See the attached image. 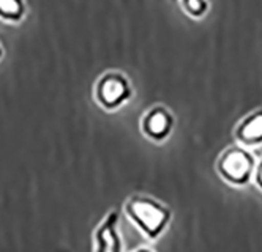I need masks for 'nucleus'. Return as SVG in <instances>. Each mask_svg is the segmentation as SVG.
I'll list each match as a JSON object with an SVG mask.
<instances>
[{"instance_id":"obj_6","label":"nucleus","mask_w":262,"mask_h":252,"mask_svg":"<svg viewBox=\"0 0 262 252\" xmlns=\"http://www.w3.org/2000/svg\"><path fill=\"white\" fill-rule=\"evenodd\" d=\"M234 138L243 147L262 145V109H256L245 115L234 129Z\"/></svg>"},{"instance_id":"obj_9","label":"nucleus","mask_w":262,"mask_h":252,"mask_svg":"<svg viewBox=\"0 0 262 252\" xmlns=\"http://www.w3.org/2000/svg\"><path fill=\"white\" fill-rule=\"evenodd\" d=\"M253 178H254L256 186L262 191V159H260V163L256 164V169H254V173H253Z\"/></svg>"},{"instance_id":"obj_7","label":"nucleus","mask_w":262,"mask_h":252,"mask_svg":"<svg viewBox=\"0 0 262 252\" xmlns=\"http://www.w3.org/2000/svg\"><path fill=\"white\" fill-rule=\"evenodd\" d=\"M180 5L186 14L194 19L204 17L210 8L209 0H180Z\"/></svg>"},{"instance_id":"obj_2","label":"nucleus","mask_w":262,"mask_h":252,"mask_svg":"<svg viewBox=\"0 0 262 252\" xmlns=\"http://www.w3.org/2000/svg\"><path fill=\"white\" fill-rule=\"evenodd\" d=\"M256 169L254 156L243 145H232L223 150L216 161L218 175L231 186H245L253 178Z\"/></svg>"},{"instance_id":"obj_8","label":"nucleus","mask_w":262,"mask_h":252,"mask_svg":"<svg viewBox=\"0 0 262 252\" xmlns=\"http://www.w3.org/2000/svg\"><path fill=\"white\" fill-rule=\"evenodd\" d=\"M24 13L23 0H0V16L5 19H17Z\"/></svg>"},{"instance_id":"obj_1","label":"nucleus","mask_w":262,"mask_h":252,"mask_svg":"<svg viewBox=\"0 0 262 252\" xmlns=\"http://www.w3.org/2000/svg\"><path fill=\"white\" fill-rule=\"evenodd\" d=\"M123 211L126 218L148 240H157L161 237L172 221V210L169 207L144 194H135L128 197L123 205Z\"/></svg>"},{"instance_id":"obj_5","label":"nucleus","mask_w":262,"mask_h":252,"mask_svg":"<svg viewBox=\"0 0 262 252\" xmlns=\"http://www.w3.org/2000/svg\"><path fill=\"white\" fill-rule=\"evenodd\" d=\"M119 213L112 210L107 213L101 224L95 228L93 234V247L97 250H109V252H119L122 249V240L119 235Z\"/></svg>"},{"instance_id":"obj_4","label":"nucleus","mask_w":262,"mask_h":252,"mask_svg":"<svg viewBox=\"0 0 262 252\" xmlns=\"http://www.w3.org/2000/svg\"><path fill=\"white\" fill-rule=\"evenodd\" d=\"M174 115L164 106H154L141 119V131L147 139L154 142L166 141L174 131Z\"/></svg>"},{"instance_id":"obj_3","label":"nucleus","mask_w":262,"mask_h":252,"mask_svg":"<svg viewBox=\"0 0 262 252\" xmlns=\"http://www.w3.org/2000/svg\"><path fill=\"white\" fill-rule=\"evenodd\" d=\"M95 101L104 110H117L133 96V87L128 77L120 71H107L95 84Z\"/></svg>"}]
</instances>
